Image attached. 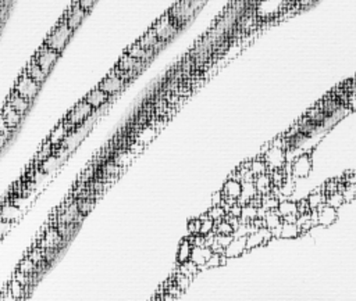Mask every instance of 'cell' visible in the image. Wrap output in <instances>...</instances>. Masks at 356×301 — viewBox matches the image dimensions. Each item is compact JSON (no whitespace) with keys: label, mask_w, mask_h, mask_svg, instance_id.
<instances>
[{"label":"cell","mask_w":356,"mask_h":301,"mask_svg":"<svg viewBox=\"0 0 356 301\" xmlns=\"http://www.w3.org/2000/svg\"><path fill=\"white\" fill-rule=\"evenodd\" d=\"M312 168H313L312 157L308 153H304L291 163V175L295 179L308 178L312 172Z\"/></svg>","instance_id":"5b68a950"},{"label":"cell","mask_w":356,"mask_h":301,"mask_svg":"<svg viewBox=\"0 0 356 301\" xmlns=\"http://www.w3.org/2000/svg\"><path fill=\"white\" fill-rule=\"evenodd\" d=\"M21 215H23V210L17 207L15 204H5L0 208V218L6 221L15 222Z\"/></svg>","instance_id":"ac0fdd59"},{"label":"cell","mask_w":356,"mask_h":301,"mask_svg":"<svg viewBox=\"0 0 356 301\" xmlns=\"http://www.w3.org/2000/svg\"><path fill=\"white\" fill-rule=\"evenodd\" d=\"M241 210H242V206L241 204H238V203H235V204H233L230 208V211L227 212L228 215L231 216H237V218H239V215H241Z\"/></svg>","instance_id":"bcb514c9"},{"label":"cell","mask_w":356,"mask_h":301,"mask_svg":"<svg viewBox=\"0 0 356 301\" xmlns=\"http://www.w3.org/2000/svg\"><path fill=\"white\" fill-rule=\"evenodd\" d=\"M85 15H86V11H85L84 9H81L80 5H78V2H77V3L71 7L70 13H68V15H67L66 24L70 27L71 29H73V31H75V29L80 27L81 23L84 21Z\"/></svg>","instance_id":"7c38bea8"},{"label":"cell","mask_w":356,"mask_h":301,"mask_svg":"<svg viewBox=\"0 0 356 301\" xmlns=\"http://www.w3.org/2000/svg\"><path fill=\"white\" fill-rule=\"evenodd\" d=\"M225 258H227V257H225L224 254L213 253L206 261V264H205V267H206V268H216V267H219V265H224Z\"/></svg>","instance_id":"8d00e7d4"},{"label":"cell","mask_w":356,"mask_h":301,"mask_svg":"<svg viewBox=\"0 0 356 301\" xmlns=\"http://www.w3.org/2000/svg\"><path fill=\"white\" fill-rule=\"evenodd\" d=\"M302 235L296 222H281V239H296Z\"/></svg>","instance_id":"7402d4cb"},{"label":"cell","mask_w":356,"mask_h":301,"mask_svg":"<svg viewBox=\"0 0 356 301\" xmlns=\"http://www.w3.org/2000/svg\"><path fill=\"white\" fill-rule=\"evenodd\" d=\"M122 86H124V79L116 72H112L99 84L98 88L103 90L104 93H108L109 96H113V94L118 93L122 89Z\"/></svg>","instance_id":"ba28073f"},{"label":"cell","mask_w":356,"mask_h":301,"mask_svg":"<svg viewBox=\"0 0 356 301\" xmlns=\"http://www.w3.org/2000/svg\"><path fill=\"white\" fill-rule=\"evenodd\" d=\"M198 271H199V267H198L195 263H192L191 259H188L185 263L180 264V268H178V272L183 273V275H185V276H188V278L191 279L197 275Z\"/></svg>","instance_id":"f546056e"},{"label":"cell","mask_w":356,"mask_h":301,"mask_svg":"<svg viewBox=\"0 0 356 301\" xmlns=\"http://www.w3.org/2000/svg\"><path fill=\"white\" fill-rule=\"evenodd\" d=\"M272 233H270V229H267L266 226L263 228H259L256 231L251 232L248 235L245 236V242H246V250L256 249L259 246L267 245L270 240H272Z\"/></svg>","instance_id":"52a82bcc"},{"label":"cell","mask_w":356,"mask_h":301,"mask_svg":"<svg viewBox=\"0 0 356 301\" xmlns=\"http://www.w3.org/2000/svg\"><path fill=\"white\" fill-rule=\"evenodd\" d=\"M255 218H258V208L253 207L251 204L242 206L241 215H239V222H242V224H249V222H252Z\"/></svg>","instance_id":"83f0119b"},{"label":"cell","mask_w":356,"mask_h":301,"mask_svg":"<svg viewBox=\"0 0 356 301\" xmlns=\"http://www.w3.org/2000/svg\"><path fill=\"white\" fill-rule=\"evenodd\" d=\"M73 32L74 31L67 25L66 21H61L56 28L50 32V35L47 36L46 41H45V45L53 49V50H56L57 53H61L64 50V47L68 43L71 36H73Z\"/></svg>","instance_id":"6da1fadb"},{"label":"cell","mask_w":356,"mask_h":301,"mask_svg":"<svg viewBox=\"0 0 356 301\" xmlns=\"http://www.w3.org/2000/svg\"><path fill=\"white\" fill-rule=\"evenodd\" d=\"M296 206H298V214H305V212L310 211L309 203H308V200H306V198L300 200V202H296Z\"/></svg>","instance_id":"ee69618b"},{"label":"cell","mask_w":356,"mask_h":301,"mask_svg":"<svg viewBox=\"0 0 356 301\" xmlns=\"http://www.w3.org/2000/svg\"><path fill=\"white\" fill-rule=\"evenodd\" d=\"M213 254L210 247H206V246H202V247H192V253H191V261L195 263L199 267V268H203L205 264L209 259V257Z\"/></svg>","instance_id":"9a60e30c"},{"label":"cell","mask_w":356,"mask_h":301,"mask_svg":"<svg viewBox=\"0 0 356 301\" xmlns=\"http://www.w3.org/2000/svg\"><path fill=\"white\" fill-rule=\"evenodd\" d=\"M39 86L41 85L35 82L27 72H24L23 76H20L17 84H15L14 92H17L21 97L27 99L28 102H32L39 92Z\"/></svg>","instance_id":"3957f363"},{"label":"cell","mask_w":356,"mask_h":301,"mask_svg":"<svg viewBox=\"0 0 356 301\" xmlns=\"http://www.w3.org/2000/svg\"><path fill=\"white\" fill-rule=\"evenodd\" d=\"M246 251L245 237H233L230 243L224 249V255L227 258H237Z\"/></svg>","instance_id":"30bf717a"},{"label":"cell","mask_w":356,"mask_h":301,"mask_svg":"<svg viewBox=\"0 0 356 301\" xmlns=\"http://www.w3.org/2000/svg\"><path fill=\"white\" fill-rule=\"evenodd\" d=\"M192 243L189 242V239H184L177 250V263L183 264L185 261L191 258V253H192Z\"/></svg>","instance_id":"cb8c5ba5"},{"label":"cell","mask_w":356,"mask_h":301,"mask_svg":"<svg viewBox=\"0 0 356 301\" xmlns=\"http://www.w3.org/2000/svg\"><path fill=\"white\" fill-rule=\"evenodd\" d=\"M109 99H110V96H109L108 93H104L103 90L96 88V89H94L92 92H89L84 100L86 103L91 104L94 110H96V108L103 107L104 104L109 102Z\"/></svg>","instance_id":"4fadbf2b"},{"label":"cell","mask_w":356,"mask_h":301,"mask_svg":"<svg viewBox=\"0 0 356 301\" xmlns=\"http://www.w3.org/2000/svg\"><path fill=\"white\" fill-rule=\"evenodd\" d=\"M277 212L280 214L281 219L284 218V216L298 214V206H296V202H291V200H280V203H278V207H277Z\"/></svg>","instance_id":"484cf974"},{"label":"cell","mask_w":356,"mask_h":301,"mask_svg":"<svg viewBox=\"0 0 356 301\" xmlns=\"http://www.w3.org/2000/svg\"><path fill=\"white\" fill-rule=\"evenodd\" d=\"M348 107L355 111L356 110V93H352V97H349V102H348Z\"/></svg>","instance_id":"c3c4849f"},{"label":"cell","mask_w":356,"mask_h":301,"mask_svg":"<svg viewBox=\"0 0 356 301\" xmlns=\"http://www.w3.org/2000/svg\"><path fill=\"white\" fill-rule=\"evenodd\" d=\"M92 113H94L92 106L89 103H86L85 100H82V102H80V103L77 104V106L71 110L70 113L67 114L66 121H63V123L66 124V127L68 128V131L71 132L75 127H78V125H81L82 123H85V121L92 115Z\"/></svg>","instance_id":"7a4b0ae2"},{"label":"cell","mask_w":356,"mask_h":301,"mask_svg":"<svg viewBox=\"0 0 356 301\" xmlns=\"http://www.w3.org/2000/svg\"><path fill=\"white\" fill-rule=\"evenodd\" d=\"M156 133H157V131H156L155 128H152V127L144 128V129L138 133L136 142H138V143H142V145H148V143H150V142L155 139Z\"/></svg>","instance_id":"4dcf8cb0"},{"label":"cell","mask_w":356,"mask_h":301,"mask_svg":"<svg viewBox=\"0 0 356 301\" xmlns=\"http://www.w3.org/2000/svg\"><path fill=\"white\" fill-rule=\"evenodd\" d=\"M255 188L258 190V194L263 196V194H267L272 192L273 185H272V179H270V175L269 172L267 174H262V175H256L255 176Z\"/></svg>","instance_id":"e0dca14e"},{"label":"cell","mask_w":356,"mask_h":301,"mask_svg":"<svg viewBox=\"0 0 356 301\" xmlns=\"http://www.w3.org/2000/svg\"><path fill=\"white\" fill-rule=\"evenodd\" d=\"M316 2V0H299V6L300 7H309Z\"/></svg>","instance_id":"681fc988"},{"label":"cell","mask_w":356,"mask_h":301,"mask_svg":"<svg viewBox=\"0 0 356 301\" xmlns=\"http://www.w3.org/2000/svg\"><path fill=\"white\" fill-rule=\"evenodd\" d=\"M35 269H37V264L33 263L32 259L29 258V257H27V258L24 259L23 263H21V265H20L19 271L20 272L27 273V275H31V273H33Z\"/></svg>","instance_id":"60d3db41"},{"label":"cell","mask_w":356,"mask_h":301,"mask_svg":"<svg viewBox=\"0 0 356 301\" xmlns=\"http://www.w3.org/2000/svg\"><path fill=\"white\" fill-rule=\"evenodd\" d=\"M13 226H14L13 222L6 221V219H2V218H0V239H2V237H5L9 232H11Z\"/></svg>","instance_id":"b9f144b4"},{"label":"cell","mask_w":356,"mask_h":301,"mask_svg":"<svg viewBox=\"0 0 356 301\" xmlns=\"http://www.w3.org/2000/svg\"><path fill=\"white\" fill-rule=\"evenodd\" d=\"M59 56H60V53H57L56 50L47 47L46 45H43V46L38 50L35 62L38 63V66L45 71V74L49 75V72L53 70V67L56 64Z\"/></svg>","instance_id":"8992f818"},{"label":"cell","mask_w":356,"mask_h":301,"mask_svg":"<svg viewBox=\"0 0 356 301\" xmlns=\"http://www.w3.org/2000/svg\"><path fill=\"white\" fill-rule=\"evenodd\" d=\"M6 142H7V133H3V132H0V149L5 146Z\"/></svg>","instance_id":"f907efd6"},{"label":"cell","mask_w":356,"mask_h":301,"mask_svg":"<svg viewBox=\"0 0 356 301\" xmlns=\"http://www.w3.org/2000/svg\"><path fill=\"white\" fill-rule=\"evenodd\" d=\"M263 221H264V226L267 229H273L276 226L281 225V216L277 212V210H270V211L266 212V215L263 216Z\"/></svg>","instance_id":"f1b7e54d"},{"label":"cell","mask_w":356,"mask_h":301,"mask_svg":"<svg viewBox=\"0 0 356 301\" xmlns=\"http://www.w3.org/2000/svg\"><path fill=\"white\" fill-rule=\"evenodd\" d=\"M255 196H258V190L255 188V184L253 182H242V193H241L239 198L237 200V203L241 204V206H245Z\"/></svg>","instance_id":"44dd1931"},{"label":"cell","mask_w":356,"mask_h":301,"mask_svg":"<svg viewBox=\"0 0 356 301\" xmlns=\"http://www.w3.org/2000/svg\"><path fill=\"white\" fill-rule=\"evenodd\" d=\"M25 72H27V74H28V75L35 81V82H38L39 85H42V82L46 79V76H47L46 74H45V71H43L41 67L38 66V63L35 62V58H33V62L27 67Z\"/></svg>","instance_id":"4316f807"},{"label":"cell","mask_w":356,"mask_h":301,"mask_svg":"<svg viewBox=\"0 0 356 301\" xmlns=\"http://www.w3.org/2000/svg\"><path fill=\"white\" fill-rule=\"evenodd\" d=\"M296 225L299 226V229L302 233L310 231L313 228V222H312V218H310V211L305 212V214H298V218H296Z\"/></svg>","instance_id":"d6a6232c"},{"label":"cell","mask_w":356,"mask_h":301,"mask_svg":"<svg viewBox=\"0 0 356 301\" xmlns=\"http://www.w3.org/2000/svg\"><path fill=\"white\" fill-rule=\"evenodd\" d=\"M155 52V50H150V49H145V47H142L139 43H135V45H132L131 47H128V50H127V54H130L131 57H134V58H136V60H141V62H145V60H148L150 56H152V53Z\"/></svg>","instance_id":"603a6c76"},{"label":"cell","mask_w":356,"mask_h":301,"mask_svg":"<svg viewBox=\"0 0 356 301\" xmlns=\"http://www.w3.org/2000/svg\"><path fill=\"white\" fill-rule=\"evenodd\" d=\"M207 215L210 216L215 222H219L221 219H224L227 215V211L221 206H211V208L207 211Z\"/></svg>","instance_id":"74e56055"},{"label":"cell","mask_w":356,"mask_h":301,"mask_svg":"<svg viewBox=\"0 0 356 301\" xmlns=\"http://www.w3.org/2000/svg\"><path fill=\"white\" fill-rule=\"evenodd\" d=\"M174 285L181 290V292H185L188 287H189V283H191V278H188V276H185V275H183V273L178 272L175 276H174Z\"/></svg>","instance_id":"f35d334b"},{"label":"cell","mask_w":356,"mask_h":301,"mask_svg":"<svg viewBox=\"0 0 356 301\" xmlns=\"http://www.w3.org/2000/svg\"><path fill=\"white\" fill-rule=\"evenodd\" d=\"M308 203H309L310 210H317L319 207H322L323 204H326V194L323 192V186L322 189H316L312 193L308 196Z\"/></svg>","instance_id":"d4e9b609"},{"label":"cell","mask_w":356,"mask_h":301,"mask_svg":"<svg viewBox=\"0 0 356 301\" xmlns=\"http://www.w3.org/2000/svg\"><path fill=\"white\" fill-rule=\"evenodd\" d=\"M345 203V200H344V196H342L341 192H333V193H328L326 194V204L327 206H330V207H334V208H340Z\"/></svg>","instance_id":"d590c367"},{"label":"cell","mask_w":356,"mask_h":301,"mask_svg":"<svg viewBox=\"0 0 356 301\" xmlns=\"http://www.w3.org/2000/svg\"><path fill=\"white\" fill-rule=\"evenodd\" d=\"M199 229H201V219L199 218L191 219V221L188 222V232H189V235H198Z\"/></svg>","instance_id":"7bdbcfd3"},{"label":"cell","mask_w":356,"mask_h":301,"mask_svg":"<svg viewBox=\"0 0 356 301\" xmlns=\"http://www.w3.org/2000/svg\"><path fill=\"white\" fill-rule=\"evenodd\" d=\"M295 189H296V179L290 174V175H287V178L284 179V182H282L278 188H274V186H273L272 190L277 194V196L291 197L292 194L295 193Z\"/></svg>","instance_id":"5bb4252c"},{"label":"cell","mask_w":356,"mask_h":301,"mask_svg":"<svg viewBox=\"0 0 356 301\" xmlns=\"http://www.w3.org/2000/svg\"><path fill=\"white\" fill-rule=\"evenodd\" d=\"M7 104H9L10 107L13 108V110H15L17 113L24 115V114L28 111L29 106H31V102H28L27 99L21 97L17 92H13L11 96H10V99L7 100Z\"/></svg>","instance_id":"2e32d148"},{"label":"cell","mask_w":356,"mask_h":301,"mask_svg":"<svg viewBox=\"0 0 356 301\" xmlns=\"http://www.w3.org/2000/svg\"><path fill=\"white\" fill-rule=\"evenodd\" d=\"M262 158L266 163L269 171L278 170V168H284L287 163L286 150L281 147L270 146L262 154Z\"/></svg>","instance_id":"277c9868"},{"label":"cell","mask_w":356,"mask_h":301,"mask_svg":"<svg viewBox=\"0 0 356 301\" xmlns=\"http://www.w3.org/2000/svg\"><path fill=\"white\" fill-rule=\"evenodd\" d=\"M249 168H251V171H252L255 176L269 172V168H267L266 163H264V160H263L262 157H259V158H255V160L251 161Z\"/></svg>","instance_id":"e575fe53"},{"label":"cell","mask_w":356,"mask_h":301,"mask_svg":"<svg viewBox=\"0 0 356 301\" xmlns=\"http://www.w3.org/2000/svg\"><path fill=\"white\" fill-rule=\"evenodd\" d=\"M77 2H78L81 9H84L86 13H88L89 10L92 9L95 3H96V0H77Z\"/></svg>","instance_id":"f6af8a7d"},{"label":"cell","mask_w":356,"mask_h":301,"mask_svg":"<svg viewBox=\"0 0 356 301\" xmlns=\"http://www.w3.org/2000/svg\"><path fill=\"white\" fill-rule=\"evenodd\" d=\"M216 235H233L234 233V228L227 219H221L219 222H215V229H213Z\"/></svg>","instance_id":"836d02e7"},{"label":"cell","mask_w":356,"mask_h":301,"mask_svg":"<svg viewBox=\"0 0 356 301\" xmlns=\"http://www.w3.org/2000/svg\"><path fill=\"white\" fill-rule=\"evenodd\" d=\"M9 292L11 294V297H13V300H19V298L24 297V286L14 279L13 283H11V286H10Z\"/></svg>","instance_id":"ab89813d"},{"label":"cell","mask_w":356,"mask_h":301,"mask_svg":"<svg viewBox=\"0 0 356 301\" xmlns=\"http://www.w3.org/2000/svg\"><path fill=\"white\" fill-rule=\"evenodd\" d=\"M221 193H223L224 197L238 200L241 193H242V182L238 180V179L230 178L224 185H223Z\"/></svg>","instance_id":"8fae6325"},{"label":"cell","mask_w":356,"mask_h":301,"mask_svg":"<svg viewBox=\"0 0 356 301\" xmlns=\"http://www.w3.org/2000/svg\"><path fill=\"white\" fill-rule=\"evenodd\" d=\"M68 132L70 131H68V128L66 127V124L60 123L55 128V131L50 133V136H49V141L47 142H49L53 147L60 146L61 143L64 142V139H66L67 135H68Z\"/></svg>","instance_id":"d6986e66"},{"label":"cell","mask_w":356,"mask_h":301,"mask_svg":"<svg viewBox=\"0 0 356 301\" xmlns=\"http://www.w3.org/2000/svg\"><path fill=\"white\" fill-rule=\"evenodd\" d=\"M199 219H201V229H199V233L203 236L211 233L213 229H215V221L211 219L210 216L207 215V212L202 214V215L199 216Z\"/></svg>","instance_id":"1f68e13d"},{"label":"cell","mask_w":356,"mask_h":301,"mask_svg":"<svg viewBox=\"0 0 356 301\" xmlns=\"http://www.w3.org/2000/svg\"><path fill=\"white\" fill-rule=\"evenodd\" d=\"M2 118L5 119V123L7 124L11 129H14V128L20 124V121H21L23 115H21L20 113H17L15 110H13V108L10 107L9 104L6 103L5 108H3V113H2Z\"/></svg>","instance_id":"ffe728a7"},{"label":"cell","mask_w":356,"mask_h":301,"mask_svg":"<svg viewBox=\"0 0 356 301\" xmlns=\"http://www.w3.org/2000/svg\"><path fill=\"white\" fill-rule=\"evenodd\" d=\"M338 219L337 208L330 207L327 204H323L317 208V222L322 226H331Z\"/></svg>","instance_id":"9c48e42d"},{"label":"cell","mask_w":356,"mask_h":301,"mask_svg":"<svg viewBox=\"0 0 356 301\" xmlns=\"http://www.w3.org/2000/svg\"><path fill=\"white\" fill-rule=\"evenodd\" d=\"M221 202H223V193H221L220 190V192L213 194V197H211V206H220Z\"/></svg>","instance_id":"7dc6e473"}]
</instances>
